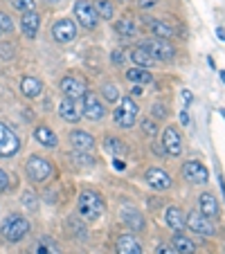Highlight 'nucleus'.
Segmentation results:
<instances>
[{"label":"nucleus","instance_id":"nucleus-32","mask_svg":"<svg viewBox=\"0 0 225 254\" xmlns=\"http://www.w3.org/2000/svg\"><path fill=\"white\" fill-rule=\"evenodd\" d=\"M72 160H75L77 164H81V167H92V162H95L86 151H75V153H72Z\"/></svg>","mask_w":225,"mask_h":254},{"label":"nucleus","instance_id":"nucleus-20","mask_svg":"<svg viewBox=\"0 0 225 254\" xmlns=\"http://www.w3.org/2000/svg\"><path fill=\"white\" fill-rule=\"evenodd\" d=\"M198 211H201L203 216H207V218H219V202H216V198L212 196V193H201V198H198Z\"/></svg>","mask_w":225,"mask_h":254},{"label":"nucleus","instance_id":"nucleus-19","mask_svg":"<svg viewBox=\"0 0 225 254\" xmlns=\"http://www.w3.org/2000/svg\"><path fill=\"white\" fill-rule=\"evenodd\" d=\"M117 254H144L142 245H140V241L135 239L133 234H122L120 239H117Z\"/></svg>","mask_w":225,"mask_h":254},{"label":"nucleus","instance_id":"nucleus-8","mask_svg":"<svg viewBox=\"0 0 225 254\" xmlns=\"http://www.w3.org/2000/svg\"><path fill=\"white\" fill-rule=\"evenodd\" d=\"M20 149V139L9 126L0 122V158H11Z\"/></svg>","mask_w":225,"mask_h":254},{"label":"nucleus","instance_id":"nucleus-9","mask_svg":"<svg viewBox=\"0 0 225 254\" xmlns=\"http://www.w3.org/2000/svg\"><path fill=\"white\" fill-rule=\"evenodd\" d=\"M52 36H54V41L61 45L72 43V41L77 39V25L72 23L70 18H59L57 23L52 25Z\"/></svg>","mask_w":225,"mask_h":254},{"label":"nucleus","instance_id":"nucleus-1","mask_svg":"<svg viewBox=\"0 0 225 254\" xmlns=\"http://www.w3.org/2000/svg\"><path fill=\"white\" fill-rule=\"evenodd\" d=\"M77 209H79V216L86 218V221H99L101 216L106 214V200L101 193L86 189L77 198Z\"/></svg>","mask_w":225,"mask_h":254},{"label":"nucleus","instance_id":"nucleus-22","mask_svg":"<svg viewBox=\"0 0 225 254\" xmlns=\"http://www.w3.org/2000/svg\"><path fill=\"white\" fill-rule=\"evenodd\" d=\"M126 79H129L133 86H144V83H151V81H153V74H151L147 67L133 65L131 70H126Z\"/></svg>","mask_w":225,"mask_h":254},{"label":"nucleus","instance_id":"nucleus-44","mask_svg":"<svg viewBox=\"0 0 225 254\" xmlns=\"http://www.w3.org/2000/svg\"><path fill=\"white\" fill-rule=\"evenodd\" d=\"M180 122H182L185 126L189 124V113H187V111H182V113H180Z\"/></svg>","mask_w":225,"mask_h":254},{"label":"nucleus","instance_id":"nucleus-49","mask_svg":"<svg viewBox=\"0 0 225 254\" xmlns=\"http://www.w3.org/2000/svg\"><path fill=\"white\" fill-rule=\"evenodd\" d=\"M221 117H223V120H225V108H221Z\"/></svg>","mask_w":225,"mask_h":254},{"label":"nucleus","instance_id":"nucleus-48","mask_svg":"<svg viewBox=\"0 0 225 254\" xmlns=\"http://www.w3.org/2000/svg\"><path fill=\"white\" fill-rule=\"evenodd\" d=\"M221 81H223V83H225V72H221Z\"/></svg>","mask_w":225,"mask_h":254},{"label":"nucleus","instance_id":"nucleus-50","mask_svg":"<svg viewBox=\"0 0 225 254\" xmlns=\"http://www.w3.org/2000/svg\"><path fill=\"white\" fill-rule=\"evenodd\" d=\"M45 2H52V5H57V2H59V0H45Z\"/></svg>","mask_w":225,"mask_h":254},{"label":"nucleus","instance_id":"nucleus-17","mask_svg":"<svg viewBox=\"0 0 225 254\" xmlns=\"http://www.w3.org/2000/svg\"><path fill=\"white\" fill-rule=\"evenodd\" d=\"M164 223H167L173 232H182L187 227V214L180 207H167V211H164Z\"/></svg>","mask_w":225,"mask_h":254},{"label":"nucleus","instance_id":"nucleus-40","mask_svg":"<svg viewBox=\"0 0 225 254\" xmlns=\"http://www.w3.org/2000/svg\"><path fill=\"white\" fill-rule=\"evenodd\" d=\"M155 254H176V250H173L171 245H158V248H155Z\"/></svg>","mask_w":225,"mask_h":254},{"label":"nucleus","instance_id":"nucleus-45","mask_svg":"<svg viewBox=\"0 0 225 254\" xmlns=\"http://www.w3.org/2000/svg\"><path fill=\"white\" fill-rule=\"evenodd\" d=\"M131 95L140 97V95H142V86H133V90H131Z\"/></svg>","mask_w":225,"mask_h":254},{"label":"nucleus","instance_id":"nucleus-3","mask_svg":"<svg viewBox=\"0 0 225 254\" xmlns=\"http://www.w3.org/2000/svg\"><path fill=\"white\" fill-rule=\"evenodd\" d=\"M115 124L120 128H133L135 122L140 117V106L135 104L133 97H122L117 101V108H115Z\"/></svg>","mask_w":225,"mask_h":254},{"label":"nucleus","instance_id":"nucleus-51","mask_svg":"<svg viewBox=\"0 0 225 254\" xmlns=\"http://www.w3.org/2000/svg\"><path fill=\"white\" fill-rule=\"evenodd\" d=\"M0 34H2V32H0Z\"/></svg>","mask_w":225,"mask_h":254},{"label":"nucleus","instance_id":"nucleus-46","mask_svg":"<svg viewBox=\"0 0 225 254\" xmlns=\"http://www.w3.org/2000/svg\"><path fill=\"white\" fill-rule=\"evenodd\" d=\"M216 34H219V39H221V41H225V29H223V27L216 29Z\"/></svg>","mask_w":225,"mask_h":254},{"label":"nucleus","instance_id":"nucleus-14","mask_svg":"<svg viewBox=\"0 0 225 254\" xmlns=\"http://www.w3.org/2000/svg\"><path fill=\"white\" fill-rule=\"evenodd\" d=\"M59 115L61 120L70 122V124H77L81 120L83 111H81V101H75V99H63L61 106H59Z\"/></svg>","mask_w":225,"mask_h":254},{"label":"nucleus","instance_id":"nucleus-30","mask_svg":"<svg viewBox=\"0 0 225 254\" xmlns=\"http://www.w3.org/2000/svg\"><path fill=\"white\" fill-rule=\"evenodd\" d=\"M101 92H104V99L110 101V104H117V101H120V88H117L115 83H106V86L101 88Z\"/></svg>","mask_w":225,"mask_h":254},{"label":"nucleus","instance_id":"nucleus-36","mask_svg":"<svg viewBox=\"0 0 225 254\" xmlns=\"http://www.w3.org/2000/svg\"><path fill=\"white\" fill-rule=\"evenodd\" d=\"M106 149H108L110 153H124V146H122V142H120V139H113V137L106 139Z\"/></svg>","mask_w":225,"mask_h":254},{"label":"nucleus","instance_id":"nucleus-12","mask_svg":"<svg viewBox=\"0 0 225 254\" xmlns=\"http://www.w3.org/2000/svg\"><path fill=\"white\" fill-rule=\"evenodd\" d=\"M61 92H63L66 99L81 101L83 95H86V83L77 77H63L61 79Z\"/></svg>","mask_w":225,"mask_h":254},{"label":"nucleus","instance_id":"nucleus-31","mask_svg":"<svg viewBox=\"0 0 225 254\" xmlns=\"http://www.w3.org/2000/svg\"><path fill=\"white\" fill-rule=\"evenodd\" d=\"M34 254H59V250H57V245L52 243V241H39L36 243V248H34Z\"/></svg>","mask_w":225,"mask_h":254},{"label":"nucleus","instance_id":"nucleus-21","mask_svg":"<svg viewBox=\"0 0 225 254\" xmlns=\"http://www.w3.org/2000/svg\"><path fill=\"white\" fill-rule=\"evenodd\" d=\"M171 248L176 250V254H196V245H194V241L187 234H182V232H176V234H173Z\"/></svg>","mask_w":225,"mask_h":254},{"label":"nucleus","instance_id":"nucleus-34","mask_svg":"<svg viewBox=\"0 0 225 254\" xmlns=\"http://www.w3.org/2000/svg\"><path fill=\"white\" fill-rule=\"evenodd\" d=\"M11 7L18 11H32L34 9V0H9Z\"/></svg>","mask_w":225,"mask_h":254},{"label":"nucleus","instance_id":"nucleus-37","mask_svg":"<svg viewBox=\"0 0 225 254\" xmlns=\"http://www.w3.org/2000/svg\"><path fill=\"white\" fill-rule=\"evenodd\" d=\"M151 115H155V117H160V120H164V117H167V111H164L162 104H155L153 111H151Z\"/></svg>","mask_w":225,"mask_h":254},{"label":"nucleus","instance_id":"nucleus-10","mask_svg":"<svg viewBox=\"0 0 225 254\" xmlns=\"http://www.w3.org/2000/svg\"><path fill=\"white\" fill-rule=\"evenodd\" d=\"M182 176H185V180H189V183H194V185H205L207 180H210L207 167L201 164L198 160H189V162L182 164Z\"/></svg>","mask_w":225,"mask_h":254},{"label":"nucleus","instance_id":"nucleus-27","mask_svg":"<svg viewBox=\"0 0 225 254\" xmlns=\"http://www.w3.org/2000/svg\"><path fill=\"white\" fill-rule=\"evenodd\" d=\"M124 223L129 225L131 232H144V216L135 209H124Z\"/></svg>","mask_w":225,"mask_h":254},{"label":"nucleus","instance_id":"nucleus-35","mask_svg":"<svg viewBox=\"0 0 225 254\" xmlns=\"http://www.w3.org/2000/svg\"><path fill=\"white\" fill-rule=\"evenodd\" d=\"M0 32H7V34L14 32V20L7 14H2V11H0Z\"/></svg>","mask_w":225,"mask_h":254},{"label":"nucleus","instance_id":"nucleus-11","mask_svg":"<svg viewBox=\"0 0 225 254\" xmlns=\"http://www.w3.org/2000/svg\"><path fill=\"white\" fill-rule=\"evenodd\" d=\"M144 48L149 50V52L153 54L155 61H171L173 57H176V48H173L171 43H169L167 39H153L149 41V43H142Z\"/></svg>","mask_w":225,"mask_h":254},{"label":"nucleus","instance_id":"nucleus-41","mask_svg":"<svg viewBox=\"0 0 225 254\" xmlns=\"http://www.w3.org/2000/svg\"><path fill=\"white\" fill-rule=\"evenodd\" d=\"M23 205H25V207H27V205L34 207V193H32V191H25V193H23Z\"/></svg>","mask_w":225,"mask_h":254},{"label":"nucleus","instance_id":"nucleus-26","mask_svg":"<svg viewBox=\"0 0 225 254\" xmlns=\"http://www.w3.org/2000/svg\"><path fill=\"white\" fill-rule=\"evenodd\" d=\"M20 90H23L25 97L34 99V97L41 95V90H43V83H41L36 77H25L23 81H20Z\"/></svg>","mask_w":225,"mask_h":254},{"label":"nucleus","instance_id":"nucleus-25","mask_svg":"<svg viewBox=\"0 0 225 254\" xmlns=\"http://www.w3.org/2000/svg\"><path fill=\"white\" fill-rule=\"evenodd\" d=\"M149 29L153 32L155 39H167L169 41L173 36V27L169 23H164V20H160V18L149 20Z\"/></svg>","mask_w":225,"mask_h":254},{"label":"nucleus","instance_id":"nucleus-38","mask_svg":"<svg viewBox=\"0 0 225 254\" xmlns=\"http://www.w3.org/2000/svg\"><path fill=\"white\" fill-rule=\"evenodd\" d=\"M7 187H9V176H7V173L0 169V191H5Z\"/></svg>","mask_w":225,"mask_h":254},{"label":"nucleus","instance_id":"nucleus-13","mask_svg":"<svg viewBox=\"0 0 225 254\" xmlns=\"http://www.w3.org/2000/svg\"><path fill=\"white\" fill-rule=\"evenodd\" d=\"M162 149H164V153L173 155V158H178V155L182 153V137H180V133H178V128H173V126H167V128H164Z\"/></svg>","mask_w":225,"mask_h":254},{"label":"nucleus","instance_id":"nucleus-33","mask_svg":"<svg viewBox=\"0 0 225 254\" xmlns=\"http://www.w3.org/2000/svg\"><path fill=\"white\" fill-rule=\"evenodd\" d=\"M142 133L149 135V137H155L158 135V124H155V120H142Z\"/></svg>","mask_w":225,"mask_h":254},{"label":"nucleus","instance_id":"nucleus-18","mask_svg":"<svg viewBox=\"0 0 225 254\" xmlns=\"http://www.w3.org/2000/svg\"><path fill=\"white\" fill-rule=\"evenodd\" d=\"M70 144L75 146V151H92L95 149V137H92L90 133H86V130H72L70 133Z\"/></svg>","mask_w":225,"mask_h":254},{"label":"nucleus","instance_id":"nucleus-23","mask_svg":"<svg viewBox=\"0 0 225 254\" xmlns=\"http://www.w3.org/2000/svg\"><path fill=\"white\" fill-rule=\"evenodd\" d=\"M131 61L135 63V65H140V67H151L155 63V59H153V54L149 52L144 45H138V48H133L131 50Z\"/></svg>","mask_w":225,"mask_h":254},{"label":"nucleus","instance_id":"nucleus-43","mask_svg":"<svg viewBox=\"0 0 225 254\" xmlns=\"http://www.w3.org/2000/svg\"><path fill=\"white\" fill-rule=\"evenodd\" d=\"M182 99L187 101V104H192V99H194V95L189 90H182Z\"/></svg>","mask_w":225,"mask_h":254},{"label":"nucleus","instance_id":"nucleus-6","mask_svg":"<svg viewBox=\"0 0 225 254\" xmlns=\"http://www.w3.org/2000/svg\"><path fill=\"white\" fill-rule=\"evenodd\" d=\"M81 111H83V117H88L90 122H99L106 117V108L99 101V95H97V92L86 90V95H83V99H81Z\"/></svg>","mask_w":225,"mask_h":254},{"label":"nucleus","instance_id":"nucleus-16","mask_svg":"<svg viewBox=\"0 0 225 254\" xmlns=\"http://www.w3.org/2000/svg\"><path fill=\"white\" fill-rule=\"evenodd\" d=\"M39 27H41V16L36 11H23V18H20V29L27 39H36L39 34Z\"/></svg>","mask_w":225,"mask_h":254},{"label":"nucleus","instance_id":"nucleus-15","mask_svg":"<svg viewBox=\"0 0 225 254\" xmlns=\"http://www.w3.org/2000/svg\"><path fill=\"white\" fill-rule=\"evenodd\" d=\"M147 183L153 189H158V191H167V189L171 187V176L158 167H151L147 171Z\"/></svg>","mask_w":225,"mask_h":254},{"label":"nucleus","instance_id":"nucleus-24","mask_svg":"<svg viewBox=\"0 0 225 254\" xmlns=\"http://www.w3.org/2000/svg\"><path fill=\"white\" fill-rule=\"evenodd\" d=\"M34 137L39 139V144L48 146V149H54L59 144V137L48 128V126H36V128H34Z\"/></svg>","mask_w":225,"mask_h":254},{"label":"nucleus","instance_id":"nucleus-5","mask_svg":"<svg viewBox=\"0 0 225 254\" xmlns=\"http://www.w3.org/2000/svg\"><path fill=\"white\" fill-rule=\"evenodd\" d=\"M75 18L86 29H95L97 25H99V16H97V11H95V5L88 2V0H77V2H75Z\"/></svg>","mask_w":225,"mask_h":254},{"label":"nucleus","instance_id":"nucleus-28","mask_svg":"<svg viewBox=\"0 0 225 254\" xmlns=\"http://www.w3.org/2000/svg\"><path fill=\"white\" fill-rule=\"evenodd\" d=\"M115 32L120 34L122 39H133L135 34H138V25H135L133 18H120L115 25Z\"/></svg>","mask_w":225,"mask_h":254},{"label":"nucleus","instance_id":"nucleus-4","mask_svg":"<svg viewBox=\"0 0 225 254\" xmlns=\"http://www.w3.org/2000/svg\"><path fill=\"white\" fill-rule=\"evenodd\" d=\"M25 171H27L29 180H34V183H45V180L52 178V162H50L48 158H41V155H32V158L27 160Z\"/></svg>","mask_w":225,"mask_h":254},{"label":"nucleus","instance_id":"nucleus-7","mask_svg":"<svg viewBox=\"0 0 225 254\" xmlns=\"http://www.w3.org/2000/svg\"><path fill=\"white\" fill-rule=\"evenodd\" d=\"M187 227L198 236H214L216 234V227L212 223V218L203 216L201 211H189L187 214Z\"/></svg>","mask_w":225,"mask_h":254},{"label":"nucleus","instance_id":"nucleus-42","mask_svg":"<svg viewBox=\"0 0 225 254\" xmlns=\"http://www.w3.org/2000/svg\"><path fill=\"white\" fill-rule=\"evenodd\" d=\"M113 63H115V65H122V63H124V54L120 52V50H115V52H113Z\"/></svg>","mask_w":225,"mask_h":254},{"label":"nucleus","instance_id":"nucleus-47","mask_svg":"<svg viewBox=\"0 0 225 254\" xmlns=\"http://www.w3.org/2000/svg\"><path fill=\"white\" fill-rule=\"evenodd\" d=\"M115 169H120V171L124 169V162H122V160H117V158H115Z\"/></svg>","mask_w":225,"mask_h":254},{"label":"nucleus","instance_id":"nucleus-39","mask_svg":"<svg viewBox=\"0 0 225 254\" xmlns=\"http://www.w3.org/2000/svg\"><path fill=\"white\" fill-rule=\"evenodd\" d=\"M158 5V0H138V7L140 9H151V7Z\"/></svg>","mask_w":225,"mask_h":254},{"label":"nucleus","instance_id":"nucleus-2","mask_svg":"<svg viewBox=\"0 0 225 254\" xmlns=\"http://www.w3.org/2000/svg\"><path fill=\"white\" fill-rule=\"evenodd\" d=\"M29 230H32L29 221L20 214L7 216L5 221H2V225H0V234H2L5 241H9V243H18V241H23L25 236L29 234Z\"/></svg>","mask_w":225,"mask_h":254},{"label":"nucleus","instance_id":"nucleus-29","mask_svg":"<svg viewBox=\"0 0 225 254\" xmlns=\"http://www.w3.org/2000/svg\"><path fill=\"white\" fill-rule=\"evenodd\" d=\"M92 5H95V11H97V16H99L101 20L113 18V2H110V0H95Z\"/></svg>","mask_w":225,"mask_h":254}]
</instances>
